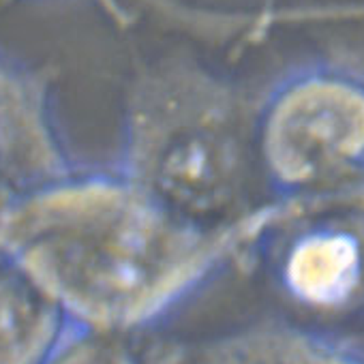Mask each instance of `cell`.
Instances as JSON below:
<instances>
[{"label": "cell", "mask_w": 364, "mask_h": 364, "mask_svg": "<svg viewBox=\"0 0 364 364\" xmlns=\"http://www.w3.org/2000/svg\"><path fill=\"white\" fill-rule=\"evenodd\" d=\"M0 242L73 319L124 330L185 298L217 262L219 247L148 198L86 185L46 196L11 215Z\"/></svg>", "instance_id": "6da1fadb"}, {"label": "cell", "mask_w": 364, "mask_h": 364, "mask_svg": "<svg viewBox=\"0 0 364 364\" xmlns=\"http://www.w3.org/2000/svg\"><path fill=\"white\" fill-rule=\"evenodd\" d=\"M217 109L210 114L215 116ZM206 112L200 118V112L193 107H182V118L176 122H161L159 118L148 127V156L150 178L154 189L165 191L171 198H206L210 191L217 193V187L228 178L232 163V152H228V137L223 135L221 120L213 127L206 122L210 118Z\"/></svg>", "instance_id": "7a4b0ae2"}, {"label": "cell", "mask_w": 364, "mask_h": 364, "mask_svg": "<svg viewBox=\"0 0 364 364\" xmlns=\"http://www.w3.org/2000/svg\"><path fill=\"white\" fill-rule=\"evenodd\" d=\"M67 311L24 270L0 277V364H50L65 343Z\"/></svg>", "instance_id": "3957f363"}, {"label": "cell", "mask_w": 364, "mask_h": 364, "mask_svg": "<svg viewBox=\"0 0 364 364\" xmlns=\"http://www.w3.org/2000/svg\"><path fill=\"white\" fill-rule=\"evenodd\" d=\"M281 279L285 289L306 306H343L353 300L364 281L360 247L341 234L309 236L285 255Z\"/></svg>", "instance_id": "277c9868"}, {"label": "cell", "mask_w": 364, "mask_h": 364, "mask_svg": "<svg viewBox=\"0 0 364 364\" xmlns=\"http://www.w3.org/2000/svg\"><path fill=\"white\" fill-rule=\"evenodd\" d=\"M159 364H349L277 330H247L169 351Z\"/></svg>", "instance_id": "5b68a950"}, {"label": "cell", "mask_w": 364, "mask_h": 364, "mask_svg": "<svg viewBox=\"0 0 364 364\" xmlns=\"http://www.w3.org/2000/svg\"><path fill=\"white\" fill-rule=\"evenodd\" d=\"M50 364H135L118 345L101 338H77L52 358Z\"/></svg>", "instance_id": "8992f818"}]
</instances>
